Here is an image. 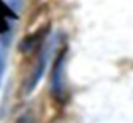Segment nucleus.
Here are the masks:
<instances>
[{"label": "nucleus", "mask_w": 133, "mask_h": 123, "mask_svg": "<svg viewBox=\"0 0 133 123\" xmlns=\"http://www.w3.org/2000/svg\"><path fill=\"white\" fill-rule=\"evenodd\" d=\"M66 56L68 51L62 47L56 56L51 71V93L57 103L64 105L68 101V79H66Z\"/></svg>", "instance_id": "nucleus-1"}, {"label": "nucleus", "mask_w": 133, "mask_h": 123, "mask_svg": "<svg viewBox=\"0 0 133 123\" xmlns=\"http://www.w3.org/2000/svg\"><path fill=\"white\" fill-rule=\"evenodd\" d=\"M51 51H52L51 44H47V46H44V47H42L41 56H39V59H37V64H36V68H34V73L30 74V78L27 79L25 88H24V93H25V94L32 93L34 88L37 86V83L41 81L42 74L45 73V68H47V61H49V56H51Z\"/></svg>", "instance_id": "nucleus-2"}, {"label": "nucleus", "mask_w": 133, "mask_h": 123, "mask_svg": "<svg viewBox=\"0 0 133 123\" xmlns=\"http://www.w3.org/2000/svg\"><path fill=\"white\" fill-rule=\"evenodd\" d=\"M12 20H17V14L10 5L0 0V37H10V29H12Z\"/></svg>", "instance_id": "nucleus-3"}, {"label": "nucleus", "mask_w": 133, "mask_h": 123, "mask_svg": "<svg viewBox=\"0 0 133 123\" xmlns=\"http://www.w3.org/2000/svg\"><path fill=\"white\" fill-rule=\"evenodd\" d=\"M47 34H49V29H44V30L41 29L39 32L32 34V36L24 37V39L20 41V44H19V49H20L22 52H30V51H34V49H37L39 46H42V42L45 41Z\"/></svg>", "instance_id": "nucleus-4"}, {"label": "nucleus", "mask_w": 133, "mask_h": 123, "mask_svg": "<svg viewBox=\"0 0 133 123\" xmlns=\"http://www.w3.org/2000/svg\"><path fill=\"white\" fill-rule=\"evenodd\" d=\"M17 123H34V120H32V116H30V115H22V116L19 118V121Z\"/></svg>", "instance_id": "nucleus-5"}, {"label": "nucleus", "mask_w": 133, "mask_h": 123, "mask_svg": "<svg viewBox=\"0 0 133 123\" xmlns=\"http://www.w3.org/2000/svg\"><path fill=\"white\" fill-rule=\"evenodd\" d=\"M3 71H5V62H3V56H2V52H0V84H2Z\"/></svg>", "instance_id": "nucleus-6"}, {"label": "nucleus", "mask_w": 133, "mask_h": 123, "mask_svg": "<svg viewBox=\"0 0 133 123\" xmlns=\"http://www.w3.org/2000/svg\"><path fill=\"white\" fill-rule=\"evenodd\" d=\"M9 5L15 10V9H19V7L22 5V0H9Z\"/></svg>", "instance_id": "nucleus-7"}]
</instances>
